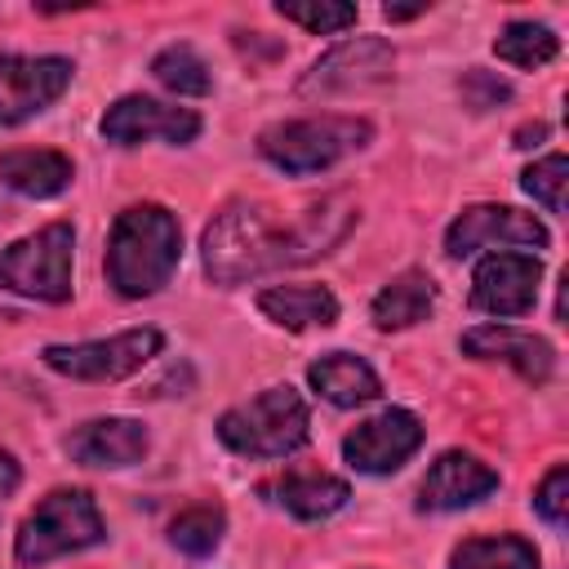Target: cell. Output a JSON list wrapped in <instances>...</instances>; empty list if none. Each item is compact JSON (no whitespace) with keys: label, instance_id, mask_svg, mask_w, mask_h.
<instances>
[{"label":"cell","instance_id":"cell-25","mask_svg":"<svg viewBox=\"0 0 569 569\" xmlns=\"http://www.w3.org/2000/svg\"><path fill=\"white\" fill-rule=\"evenodd\" d=\"M151 76H156L169 93H178V98H204V93L213 89V76H209L204 58H200L191 44H169V49H160V53L151 58Z\"/></svg>","mask_w":569,"mask_h":569},{"label":"cell","instance_id":"cell-6","mask_svg":"<svg viewBox=\"0 0 569 569\" xmlns=\"http://www.w3.org/2000/svg\"><path fill=\"white\" fill-rule=\"evenodd\" d=\"M71 249H76L71 222H49L36 236H22L9 249H0V284L36 302H67L71 298Z\"/></svg>","mask_w":569,"mask_h":569},{"label":"cell","instance_id":"cell-14","mask_svg":"<svg viewBox=\"0 0 569 569\" xmlns=\"http://www.w3.org/2000/svg\"><path fill=\"white\" fill-rule=\"evenodd\" d=\"M493 489H498V471L489 462H480L476 453L449 449L422 476V485H418V511H458V507H471V502L489 498Z\"/></svg>","mask_w":569,"mask_h":569},{"label":"cell","instance_id":"cell-19","mask_svg":"<svg viewBox=\"0 0 569 569\" xmlns=\"http://www.w3.org/2000/svg\"><path fill=\"white\" fill-rule=\"evenodd\" d=\"M307 382L316 387V396H325L338 409H356V405H369L382 396L378 373L351 351H329L316 365H307Z\"/></svg>","mask_w":569,"mask_h":569},{"label":"cell","instance_id":"cell-4","mask_svg":"<svg viewBox=\"0 0 569 569\" xmlns=\"http://www.w3.org/2000/svg\"><path fill=\"white\" fill-rule=\"evenodd\" d=\"M307 436H311V413L289 382L267 387L218 418V440L240 458H284L302 449Z\"/></svg>","mask_w":569,"mask_h":569},{"label":"cell","instance_id":"cell-1","mask_svg":"<svg viewBox=\"0 0 569 569\" xmlns=\"http://www.w3.org/2000/svg\"><path fill=\"white\" fill-rule=\"evenodd\" d=\"M356 222V204L347 196H325L293 218H284L267 200H231L213 213L200 236V258L213 284L231 289L262 271L298 267L329 253Z\"/></svg>","mask_w":569,"mask_h":569},{"label":"cell","instance_id":"cell-32","mask_svg":"<svg viewBox=\"0 0 569 569\" xmlns=\"http://www.w3.org/2000/svg\"><path fill=\"white\" fill-rule=\"evenodd\" d=\"M422 9H427V4H409V9H405V4H387L382 18H387V22H405V18H418Z\"/></svg>","mask_w":569,"mask_h":569},{"label":"cell","instance_id":"cell-16","mask_svg":"<svg viewBox=\"0 0 569 569\" xmlns=\"http://www.w3.org/2000/svg\"><path fill=\"white\" fill-rule=\"evenodd\" d=\"M147 427L138 418H93L67 436V453L80 467H133L147 458Z\"/></svg>","mask_w":569,"mask_h":569},{"label":"cell","instance_id":"cell-27","mask_svg":"<svg viewBox=\"0 0 569 569\" xmlns=\"http://www.w3.org/2000/svg\"><path fill=\"white\" fill-rule=\"evenodd\" d=\"M565 182H569V160L560 151L542 156L538 164H529L520 173V187L547 209V213H565Z\"/></svg>","mask_w":569,"mask_h":569},{"label":"cell","instance_id":"cell-20","mask_svg":"<svg viewBox=\"0 0 569 569\" xmlns=\"http://www.w3.org/2000/svg\"><path fill=\"white\" fill-rule=\"evenodd\" d=\"M258 311L280 329H329L338 320V298L325 284H271L258 293Z\"/></svg>","mask_w":569,"mask_h":569},{"label":"cell","instance_id":"cell-30","mask_svg":"<svg viewBox=\"0 0 569 569\" xmlns=\"http://www.w3.org/2000/svg\"><path fill=\"white\" fill-rule=\"evenodd\" d=\"M18 485H22V467H18V458H13V453H4V449H0V498H9Z\"/></svg>","mask_w":569,"mask_h":569},{"label":"cell","instance_id":"cell-17","mask_svg":"<svg viewBox=\"0 0 569 569\" xmlns=\"http://www.w3.org/2000/svg\"><path fill=\"white\" fill-rule=\"evenodd\" d=\"M258 493L298 520H329L333 511L347 507L351 485L342 476H329V471H284V476L267 480Z\"/></svg>","mask_w":569,"mask_h":569},{"label":"cell","instance_id":"cell-8","mask_svg":"<svg viewBox=\"0 0 569 569\" xmlns=\"http://www.w3.org/2000/svg\"><path fill=\"white\" fill-rule=\"evenodd\" d=\"M391 71H396V49L382 36H351L311 62V71L298 80V98L316 102V98L360 93L391 80Z\"/></svg>","mask_w":569,"mask_h":569},{"label":"cell","instance_id":"cell-15","mask_svg":"<svg viewBox=\"0 0 569 569\" xmlns=\"http://www.w3.org/2000/svg\"><path fill=\"white\" fill-rule=\"evenodd\" d=\"M462 351L476 360H502L511 365L525 382H547L556 369V351L547 338L529 333V329H511V325H476L462 333Z\"/></svg>","mask_w":569,"mask_h":569},{"label":"cell","instance_id":"cell-12","mask_svg":"<svg viewBox=\"0 0 569 569\" xmlns=\"http://www.w3.org/2000/svg\"><path fill=\"white\" fill-rule=\"evenodd\" d=\"M542 262L525 249H493L471 276V307L485 316H525L538 302Z\"/></svg>","mask_w":569,"mask_h":569},{"label":"cell","instance_id":"cell-23","mask_svg":"<svg viewBox=\"0 0 569 569\" xmlns=\"http://www.w3.org/2000/svg\"><path fill=\"white\" fill-rule=\"evenodd\" d=\"M493 53H498L502 62L520 67V71H538V67H547V62L560 53V36H556L547 22L520 18V22H507V27L498 31Z\"/></svg>","mask_w":569,"mask_h":569},{"label":"cell","instance_id":"cell-11","mask_svg":"<svg viewBox=\"0 0 569 569\" xmlns=\"http://www.w3.org/2000/svg\"><path fill=\"white\" fill-rule=\"evenodd\" d=\"M102 138L116 142V147H138V142H173V147H187L196 142L200 133V116L191 107H169L160 98H147V93H124L107 107V116L98 120Z\"/></svg>","mask_w":569,"mask_h":569},{"label":"cell","instance_id":"cell-28","mask_svg":"<svg viewBox=\"0 0 569 569\" xmlns=\"http://www.w3.org/2000/svg\"><path fill=\"white\" fill-rule=\"evenodd\" d=\"M533 511L547 520V525H565L569 520V467L565 462H556L547 476H542V485L533 489Z\"/></svg>","mask_w":569,"mask_h":569},{"label":"cell","instance_id":"cell-10","mask_svg":"<svg viewBox=\"0 0 569 569\" xmlns=\"http://www.w3.org/2000/svg\"><path fill=\"white\" fill-rule=\"evenodd\" d=\"M480 249H547V227L511 204H471L445 231V253L467 258Z\"/></svg>","mask_w":569,"mask_h":569},{"label":"cell","instance_id":"cell-13","mask_svg":"<svg viewBox=\"0 0 569 569\" xmlns=\"http://www.w3.org/2000/svg\"><path fill=\"white\" fill-rule=\"evenodd\" d=\"M422 445V422L409 409H382L378 418H365L356 431H347L342 440V458L347 467L365 471V476H387L396 467H405Z\"/></svg>","mask_w":569,"mask_h":569},{"label":"cell","instance_id":"cell-29","mask_svg":"<svg viewBox=\"0 0 569 569\" xmlns=\"http://www.w3.org/2000/svg\"><path fill=\"white\" fill-rule=\"evenodd\" d=\"M458 93H462V102H467L471 111H489V107H498V102H507V98H511V84H507V80H498L493 71L467 67V71H462V80H458Z\"/></svg>","mask_w":569,"mask_h":569},{"label":"cell","instance_id":"cell-21","mask_svg":"<svg viewBox=\"0 0 569 569\" xmlns=\"http://www.w3.org/2000/svg\"><path fill=\"white\" fill-rule=\"evenodd\" d=\"M431 307H436V280H431L427 271L409 267V271L391 276V280L373 293L369 316H373L378 329H409V325L427 320Z\"/></svg>","mask_w":569,"mask_h":569},{"label":"cell","instance_id":"cell-5","mask_svg":"<svg viewBox=\"0 0 569 569\" xmlns=\"http://www.w3.org/2000/svg\"><path fill=\"white\" fill-rule=\"evenodd\" d=\"M102 538H107V525H102L93 493L89 489H53L18 525L13 556H18V565H49L58 556L98 547Z\"/></svg>","mask_w":569,"mask_h":569},{"label":"cell","instance_id":"cell-2","mask_svg":"<svg viewBox=\"0 0 569 569\" xmlns=\"http://www.w3.org/2000/svg\"><path fill=\"white\" fill-rule=\"evenodd\" d=\"M182 258V227L164 204H129L107 236V280L120 298H151L169 284Z\"/></svg>","mask_w":569,"mask_h":569},{"label":"cell","instance_id":"cell-31","mask_svg":"<svg viewBox=\"0 0 569 569\" xmlns=\"http://www.w3.org/2000/svg\"><path fill=\"white\" fill-rule=\"evenodd\" d=\"M547 138V124L538 120V124H525V129H516V147H538Z\"/></svg>","mask_w":569,"mask_h":569},{"label":"cell","instance_id":"cell-9","mask_svg":"<svg viewBox=\"0 0 569 569\" xmlns=\"http://www.w3.org/2000/svg\"><path fill=\"white\" fill-rule=\"evenodd\" d=\"M71 62L58 53H0V129L22 124L31 116H40L44 107H53L67 84H71Z\"/></svg>","mask_w":569,"mask_h":569},{"label":"cell","instance_id":"cell-24","mask_svg":"<svg viewBox=\"0 0 569 569\" xmlns=\"http://www.w3.org/2000/svg\"><path fill=\"white\" fill-rule=\"evenodd\" d=\"M222 529H227V511L218 502H196L187 511H178L169 520V542L182 551V556H213L218 542H222Z\"/></svg>","mask_w":569,"mask_h":569},{"label":"cell","instance_id":"cell-18","mask_svg":"<svg viewBox=\"0 0 569 569\" xmlns=\"http://www.w3.org/2000/svg\"><path fill=\"white\" fill-rule=\"evenodd\" d=\"M71 178H76L71 156L49 151V147H18V151L0 156V182L31 200H49V196L67 191Z\"/></svg>","mask_w":569,"mask_h":569},{"label":"cell","instance_id":"cell-26","mask_svg":"<svg viewBox=\"0 0 569 569\" xmlns=\"http://www.w3.org/2000/svg\"><path fill=\"white\" fill-rule=\"evenodd\" d=\"M276 13L284 22L307 27L311 36H333L356 22V4H338V0H280Z\"/></svg>","mask_w":569,"mask_h":569},{"label":"cell","instance_id":"cell-22","mask_svg":"<svg viewBox=\"0 0 569 569\" xmlns=\"http://www.w3.org/2000/svg\"><path fill=\"white\" fill-rule=\"evenodd\" d=\"M449 569H538V547L520 533L467 538L453 547Z\"/></svg>","mask_w":569,"mask_h":569},{"label":"cell","instance_id":"cell-7","mask_svg":"<svg viewBox=\"0 0 569 569\" xmlns=\"http://www.w3.org/2000/svg\"><path fill=\"white\" fill-rule=\"evenodd\" d=\"M164 347V333L142 325V329H124V333H111V338H93V342H49L40 351V360L53 369V373H67V378H80V382H120L129 373H138L151 356H160Z\"/></svg>","mask_w":569,"mask_h":569},{"label":"cell","instance_id":"cell-3","mask_svg":"<svg viewBox=\"0 0 569 569\" xmlns=\"http://www.w3.org/2000/svg\"><path fill=\"white\" fill-rule=\"evenodd\" d=\"M373 138V124L360 116H307V120H284L258 133V156L276 164L280 173L307 178L325 173L338 160L365 151Z\"/></svg>","mask_w":569,"mask_h":569}]
</instances>
